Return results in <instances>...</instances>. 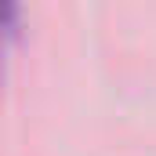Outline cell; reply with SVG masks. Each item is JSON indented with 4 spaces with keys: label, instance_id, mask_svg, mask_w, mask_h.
Returning a JSON list of instances; mask_svg holds the SVG:
<instances>
[{
    "label": "cell",
    "instance_id": "1",
    "mask_svg": "<svg viewBox=\"0 0 156 156\" xmlns=\"http://www.w3.org/2000/svg\"><path fill=\"white\" fill-rule=\"evenodd\" d=\"M18 26H22V0H4V29L7 40H18Z\"/></svg>",
    "mask_w": 156,
    "mask_h": 156
}]
</instances>
